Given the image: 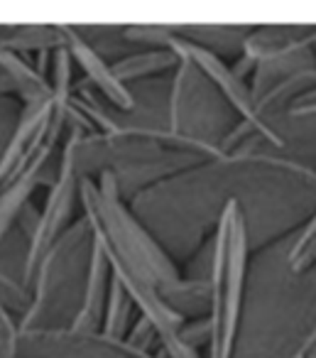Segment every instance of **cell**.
Returning <instances> with one entry per match:
<instances>
[{"label":"cell","instance_id":"1","mask_svg":"<svg viewBox=\"0 0 316 358\" xmlns=\"http://www.w3.org/2000/svg\"><path fill=\"white\" fill-rule=\"evenodd\" d=\"M94 229L84 214L45 250L30 275L32 302L20 322L25 329H69L84 297L94 253Z\"/></svg>","mask_w":316,"mask_h":358},{"label":"cell","instance_id":"2","mask_svg":"<svg viewBox=\"0 0 316 358\" xmlns=\"http://www.w3.org/2000/svg\"><path fill=\"white\" fill-rule=\"evenodd\" d=\"M211 248V270H208L211 304L206 317L208 358H233L247 270L245 214L236 199H228L223 204Z\"/></svg>","mask_w":316,"mask_h":358},{"label":"cell","instance_id":"3","mask_svg":"<svg viewBox=\"0 0 316 358\" xmlns=\"http://www.w3.org/2000/svg\"><path fill=\"white\" fill-rule=\"evenodd\" d=\"M79 189L81 174L71 164L69 155L62 150L59 157H57L55 179L47 187L45 204L37 211L35 229H32L30 238H27L25 260H22V280H25V285H30V275L35 270V265L40 263V258L45 255V250L81 216H76V209H81Z\"/></svg>","mask_w":316,"mask_h":358},{"label":"cell","instance_id":"4","mask_svg":"<svg viewBox=\"0 0 316 358\" xmlns=\"http://www.w3.org/2000/svg\"><path fill=\"white\" fill-rule=\"evenodd\" d=\"M17 358H164L162 353L135 351L125 341L71 329H25L17 341Z\"/></svg>","mask_w":316,"mask_h":358},{"label":"cell","instance_id":"5","mask_svg":"<svg viewBox=\"0 0 316 358\" xmlns=\"http://www.w3.org/2000/svg\"><path fill=\"white\" fill-rule=\"evenodd\" d=\"M167 50H172L174 55L179 57V59H189L194 66H196L199 71H201L203 76H206L208 81H211V86H216L218 91H221V96L228 101V103L233 106V108L238 110V113L243 115V123H250L252 128H257L262 135H265L267 140H272L275 145H280V140H277V135L272 133V128L265 123V120L257 118L255 113V101H252V91L250 86L245 84V81H240L236 74H233V69L226 64V62L221 59V57L216 55V52H211L208 47H201L196 45V42L187 40V37H179V32L174 30L172 37H169L167 42Z\"/></svg>","mask_w":316,"mask_h":358},{"label":"cell","instance_id":"6","mask_svg":"<svg viewBox=\"0 0 316 358\" xmlns=\"http://www.w3.org/2000/svg\"><path fill=\"white\" fill-rule=\"evenodd\" d=\"M64 47L71 55V59H74V64L81 66V71H84V76L89 79V84L94 86L113 108H118V110L135 108L133 91L115 79L113 71H110V64L103 59V55L81 35V30L64 25Z\"/></svg>","mask_w":316,"mask_h":358},{"label":"cell","instance_id":"7","mask_svg":"<svg viewBox=\"0 0 316 358\" xmlns=\"http://www.w3.org/2000/svg\"><path fill=\"white\" fill-rule=\"evenodd\" d=\"M110 282H113V273H110L108 258H106L99 241H96L94 253H91V263H89V275H86L81 307L69 327L71 331H84V334L101 331V319H103V309H106V299H108Z\"/></svg>","mask_w":316,"mask_h":358},{"label":"cell","instance_id":"8","mask_svg":"<svg viewBox=\"0 0 316 358\" xmlns=\"http://www.w3.org/2000/svg\"><path fill=\"white\" fill-rule=\"evenodd\" d=\"M55 152H57V150H47V152L42 155L35 164H32L30 172L22 174V177L17 179L10 189L0 192V241L6 238L8 231L15 226L17 214H20L22 206L32 199V194H35L40 187H45V185L50 187L52 185L55 174H47V172H50L52 162H55ZM55 169H52V172H55Z\"/></svg>","mask_w":316,"mask_h":358},{"label":"cell","instance_id":"9","mask_svg":"<svg viewBox=\"0 0 316 358\" xmlns=\"http://www.w3.org/2000/svg\"><path fill=\"white\" fill-rule=\"evenodd\" d=\"M0 79L8 84L10 96L20 106H37L52 101L50 81L32 66L25 57L10 55V52H0Z\"/></svg>","mask_w":316,"mask_h":358},{"label":"cell","instance_id":"10","mask_svg":"<svg viewBox=\"0 0 316 358\" xmlns=\"http://www.w3.org/2000/svg\"><path fill=\"white\" fill-rule=\"evenodd\" d=\"M64 47V25H15L0 30V52L17 57L42 55Z\"/></svg>","mask_w":316,"mask_h":358},{"label":"cell","instance_id":"11","mask_svg":"<svg viewBox=\"0 0 316 358\" xmlns=\"http://www.w3.org/2000/svg\"><path fill=\"white\" fill-rule=\"evenodd\" d=\"M177 64L179 57L172 50H140L110 64V71L120 84L128 86V81L150 79V76H159L169 69H177Z\"/></svg>","mask_w":316,"mask_h":358},{"label":"cell","instance_id":"12","mask_svg":"<svg viewBox=\"0 0 316 358\" xmlns=\"http://www.w3.org/2000/svg\"><path fill=\"white\" fill-rule=\"evenodd\" d=\"M138 309H135L133 299L128 297V292L123 289V285L113 278L108 289V299H106V309H103V319H101V334L110 338H118L125 341L130 327L138 319Z\"/></svg>","mask_w":316,"mask_h":358},{"label":"cell","instance_id":"13","mask_svg":"<svg viewBox=\"0 0 316 358\" xmlns=\"http://www.w3.org/2000/svg\"><path fill=\"white\" fill-rule=\"evenodd\" d=\"M30 287L22 282V278H17V275H13L10 270L0 265V309H6L20 324L27 309H30Z\"/></svg>","mask_w":316,"mask_h":358},{"label":"cell","instance_id":"14","mask_svg":"<svg viewBox=\"0 0 316 358\" xmlns=\"http://www.w3.org/2000/svg\"><path fill=\"white\" fill-rule=\"evenodd\" d=\"M316 263V214L314 219L306 224L304 234L299 236V241L294 243L289 253V268L294 273H301V270L311 268Z\"/></svg>","mask_w":316,"mask_h":358},{"label":"cell","instance_id":"15","mask_svg":"<svg viewBox=\"0 0 316 358\" xmlns=\"http://www.w3.org/2000/svg\"><path fill=\"white\" fill-rule=\"evenodd\" d=\"M17 341H20V324L6 309H0V358H17Z\"/></svg>","mask_w":316,"mask_h":358},{"label":"cell","instance_id":"16","mask_svg":"<svg viewBox=\"0 0 316 358\" xmlns=\"http://www.w3.org/2000/svg\"><path fill=\"white\" fill-rule=\"evenodd\" d=\"M20 110H22V106L17 103L13 96H0V155L6 150L13 130H15Z\"/></svg>","mask_w":316,"mask_h":358},{"label":"cell","instance_id":"17","mask_svg":"<svg viewBox=\"0 0 316 358\" xmlns=\"http://www.w3.org/2000/svg\"><path fill=\"white\" fill-rule=\"evenodd\" d=\"M125 343H128V346H133L135 351L152 353V346H155V343H159V341H157V334H155L152 324L138 314V319H135L133 327H130L128 336H125Z\"/></svg>","mask_w":316,"mask_h":358},{"label":"cell","instance_id":"18","mask_svg":"<svg viewBox=\"0 0 316 358\" xmlns=\"http://www.w3.org/2000/svg\"><path fill=\"white\" fill-rule=\"evenodd\" d=\"M292 113L294 115H309V113H316V89L314 91H306L296 99V103L292 106Z\"/></svg>","mask_w":316,"mask_h":358}]
</instances>
